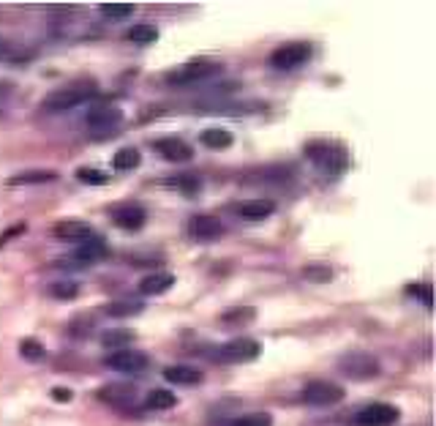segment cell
I'll return each mask as SVG.
<instances>
[{
  "mask_svg": "<svg viewBox=\"0 0 436 426\" xmlns=\"http://www.w3.org/2000/svg\"><path fill=\"white\" fill-rule=\"evenodd\" d=\"M305 156L327 178H338L349 167V154L338 142H311V145H305Z\"/></svg>",
  "mask_w": 436,
  "mask_h": 426,
  "instance_id": "1",
  "label": "cell"
},
{
  "mask_svg": "<svg viewBox=\"0 0 436 426\" xmlns=\"http://www.w3.org/2000/svg\"><path fill=\"white\" fill-rule=\"evenodd\" d=\"M95 91H98L95 79H90V77L74 79V82L57 88L55 93H49L47 101H44V107H47L49 113H66V110H74L79 104H85L88 98H93Z\"/></svg>",
  "mask_w": 436,
  "mask_h": 426,
  "instance_id": "2",
  "label": "cell"
},
{
  "mask_svg": "<svg viewBox=\"0 0 436 426\" xmlns=\"http://www.w3.org/2000/svg\"><path fill=\"white\" fill-rule=\"evenodd\" d=\"M88 134L95 137V139H107V137L117 134L123 129V110L120 107H112V104H98L88 113Z\"/></svg>",
  "mask_w": 436,
  "mask_h": 426,
  "instance_id": "3",
  "label": "cell"
},
{
  "mask_svg": "<svg viewBox=\"0 0 436 426\" xmlns=\"http://www.w3.org/2000/svg\"><path fill=\"white\" fill-rule=\"evenodd\" d=\"M221 71H224V66L216 63V60H189V63L167 71V82L170 85H189V82H202V79L216 77Z\"/></svg>",
  "mask_w": 436,
  "mask_h": 426,
  "instance_id": "4",
  "label": "cell"
},
{
  "mask_svg": "<svg viewBox=\"0 0 436 426\" xmlns=\"http://www.w3.org/2000/svg\"><path fill=\"white\" fill-rule=\"evenodd\" d=\"M308 60H311V44H305V41H289V44L278 47L270 55V66L278 69V71H292V69H300Z\"/></svg>",
  "mask_w": 436,
  "mask_h": 426,
  "instance_id": "5",
  "label": "cell"
},
{
  "mask_svg": "<svg viewBox=\"0 0 436 426\" xmlns=\"http://www.w3.org/2000/svg\"><path fill=\"white\" fill-rule=\"evenodd\" d=\"M343 396H346V391L338 383H327V380H311L300 391V399H303L305 405H317V407L338 405Z\"/></svg>",
  "mask_w": 436,
  "mask_h": 426,
  "instance_id": "6",
  "label": "cell"
},
{
  "mask_svg": "<svg viewBox=\"0 0 436 426\" xmlns=\"http://www.w3.org/2000/svg\"><path fill=\"white\" fill-rule=\"evenodd\" d=\"M104 257H107V246L98 238H93L88 243H79L69 257L57 260V268H90L95 263H101Z\"/></svg>",
  "mask_w": 436,
  "mask_h": 426,
  "instance_id": "7",
  "label": "cell"
},
{
  "mask_svg": "<svg viewBox=\"0 0 436 426\" xmlns=\"http://www.w3.org/2000/svg\"><path fill=\"white\" fill-rule=\"evenodd\" d=\"M259 352H262V347L254 339H232L216 350V358L224 364H248V361H257Z\"/></svg>",
  "mask_w": 436,
  "mask_h": 426,
  "instance_id": "8",
  "label": "cell"
},
{
  "mask_svg": "<svg viewBox=\"0 0 436 426\" xmlns=\"http://www.w3.org/2000/svg\"><path fill=\"white\" fill-rule=\"evenodd\" d=\"M399 418H401V410L396 405L374 402V405H365L355 415V426H393Z\"/></svg>",
  "mask_w": 436,
  "mask_h": 426,
  "instance_id": "9",
  "label": "cell"
},
{
  "mask_svg": "<svg viewBox=\"0 0 436 426\" xmlns=\"http://www.w3.org/2000/svg\"><path fill=\"white\" fill-rule=\"evenodd\" d=\"M341 372L346 377H355V380H368V377L379 374V361L368 352H355V355H346L341 361Z\"/></svg>",
  "mask_w": 436,
  "mask_h": 426,
  "instance_id": "10",
  "label": "cell"
},
{
  "mask_svg": "<svg viewBox=\"0 0 436 426\" xmlns=\"http://www.w3.org/2000/svg\"><path fill=\"white\" fill-rule=\"evenodd\" d=\"M224 233H227V227H224L216 216H205V213H199V216H191L189 219V235L194 238V241H199V243L218 241Z\"/></svg>",
  "mask_w": 436,
  "mask_h": 426,
  "instance_id": "11",
  "label": "cell"
},
{
  "mask_svg": "<svg viewBox=\"0 0 436 426\" xmlns=\"http://www.w3.org/2000/svg\"><path fill=\"white\" fill-rule=\"evenodd\" d=\"M148 355L139 352V350H114L112 355L107 358V367L114 372H123V374H139L148 369Z\"/></svg>",
  "mask_w": 436,
  "mask_h": 426,
  "instance_id": "12",
  "label": "cell"
},
{
  "mask_svg": "<svg viewBox=\"0 0 436 426\" xmlns=\"http://www.w3.org/2000/svg\"><path fill=\"white\" fill-rule=\"evenodd\" d=\"M153 148H155V154L164 156L172 164H186L194 159V148L189 142H183L180 137H161V139L153 142Z\"/></svg>",
  "mask_w": 436,
  "mask_h": 426,
  "instance_id": "13",
  "label": "cell"
},
{
  "mask_svg": "<svg viewBox=\"0 0 436 426\" xmlns=\"http://www.w3.org/2000/svg\"><path fill=\"white\" fill-rule=\"evenodd\" d=\"M52 235H55L57 241H71V243H88V241L95 238L93 227L85 224V221H76V219L57 221L55 227H52Z\"/></svg>",
  "mask_w": 436,
  "mask_h": 426,
  "instance_id": "14",
  "label": "cell"
},
{
  "mask_svg": "<svg viewBox=\"0 0 436 426\" xmlns=\"http://www.w3.org/2000/svg\"><path fill=\"white\" fill-rule=\"evenodd\" d=\"M112 221L120 230H126V233H136V230L145 227L148 213H145L142 205H120V208L112 211Z\"/></svg>",
  "mask_w": 436,
  "mask_h": 426,
  "instance_id": "15",
  "label": "cell"
},
{
  "mask_svg": "<svg viewBox=\"0 0 436 426\" xmlns=\"http://www.w3.org/2000/svg\"><path fill=\"white\" fill-rule=\"evenodd\" d=\"M292 175L295 173H292L289 167H262V170H254V173L243 175L240 183H251V186H265V183H270V186H281V183H286Z\"/></svg>",
  "mask_w": 436,
  "mask_h": 426,
  "instance_id": "16",
  "label": "cell"
},
{
  "mask_svg": "<svg viewBox=\"0 0 436 426\" xmlns=\"http://www.w3.org/2000/svg\"><path fill=\"white\" fill-rule=\"evenodd\" d=\"M276 205L270 200H243L235 205V213L246 221H265L267 216H273Z\"/></svg>",
  "mask_w": 436,
  "mask_h": 426,
  "instance_id": "17",
  "label": "cell"
},
{
  "mask_svg": "<svg viewBox=\"0 0 436 426\" xmlns=\"http://www.w3.org/2000/svg\"><path fill=\"white\" fill-rule=\"evenodd\" d=\"M175 284V276L167 271H158V273H148L142 282H139V295H161V292L172 290Z\"/></svg>",
  "mask_w": 436,
  "mask_h": 426,
  "instance_id": "18",
  "label": "cell"
},
{
  "mask_svg": "<svg viewBox=\"0 0 436 426\" xmlns=\"http://www.w3.org/2000/svg\"><path fill=\"white\" fill-rule=\"evenodd\" d=\"M164 380L177 383V386H199L205 380V374L194 367H167L164 369Z\"/></svg>",
  "mask_w": 436,
  "mask_h": 426,
  "instance_id": "19",
  "label": "cell"
},
{
  "mask_svg": "<svg viewBox=\"0 0 436 426\" xmlns=\"http://www.w3.org/2000/svg\"><path fill=\"white\" fill-rule=\"evenodd\" d=\"M101 311L110 314V317H134V314H142V311H145V304H142V301H134V298H123V301L104 304Z\"/></svg>",
  "mask_w": 436,
  "mask_h": 426,
  "instance_id": "20",
  "label": "cell"
},
{
  "mask_svg": "<svg viewBox=\"0 0 436 426\" xmlns=\"http://www.w3.org/2000/svg\"><path fill=\"white\" fill-rule=\"evenodd\" d=\"M202 145L205 148H210V151H227V148H232V142H235V137H232V132H227V129H205L202 132Z\"/></svg>",
  "mask_w": 436,
  "mask_h": 426,
  "instance_id": "21",
  "label": "cell"
},
{
  "mask_svg": "<svg viewBox=\"0 0 436 426\" xmlns=\"http://www.w3.org/2000/svg\"><path fill=\"white\" fill-rule=\"evenodd\" d=\"M49 180H57V173H52V170H28V173L8 178V186H38V183H49Z\"/></svg>",
  "mask_w": 436,
  "mask_h": 426,
  "instance_id": "22",
  "label": "cell"
},
{
  "mask_svg": "<svg viewBox=\"0 0 436 426\" xmlns=\"http://www.w3.org/2000/svg\"><path fill=\"white\" fill-rule=\"evenodd\" d=\"M257 320V309L254 306H237L221 314V326L227 328H237V326H251Z\"/></svg>",
  "mask_w": 436,
  "mask_h": 426,
  "instance_id": "23",
  "label": "cell"
},
{
  "mask_svg": "<svg viewBox=\"0 0 436 426\" xmlns=\"http://www.w3.org/2000/svg\"><path fill=\"white\" fill-rule=\"evenodd\" d=\"M170 183L177 189V192L186 194V197H196V194L202 192V178H199V175H194V173L177 175V178H172Z\"/></svg>",
  "mask_w": 436,
  "mask_h": 426,
  "instance_id": "24",
  "label": "cell"
},
{
  "mask_svg": "<svg viewBox=\"0 0 436 426\" xmlns=\"http://www.w3.org/2000/svg\"><path fill=\"white\" fill-rule=\"evenodd\" d=\"M139 161H142V154H139L136 148H120L112 159L114 170H120V173H126V170H136Z\"/></svg>",
  "mask_w": 436,
  "mask_h": 426,
  "instance_id": "25",
  "label": "cell"
},
{
  "mask_svg": "<svg viewBox=\"0 0 436 426\" xmlns=\"http://www.w3.org/2000/svg\"><path fill=\"white\" fill-rule=\"evenodd\" d=\"M126 39L131 41V44H139V47H148V44L158 41V30L153 25H134L131 30L126 33Z\"/></svg>",
  "mask_w": 436,
  "mask_h": 426,
  "instance_id": "26",
  "label": "cell"
},
{
  "mask_svg": "<svg viewBox=\"0 0 436 426\" xmlns=\"http://www.w3.org/2000/svg\"><path fill=\"white\" fill-rule=\"evenodd\" d=\"M145 405L151 407V410H172V407L177 405V399H175V393L167 391V388H155V391L148 393Z\"/></svg>",
  "mask_w": 436,
  "mask_h": 426,
  "instance_id": "27",
  "label": "cell"
},
{
  "mask_svg": "<svg viewBox=\"0 0 436 426\" xmlns=\"http://www.w3.org/2000/svg\"><path fill=\"white\" fill-rule=\"evenodd\" d=\"M134 333L129 328H114V330H107V333H101V345L104 347H112V350H123L126 345H131Z\"/></svg>",
  "mask_w": 436,
  "mask_h": 426,
  "instance_id": "28",
  "label": "cell"
},
{
  "mask_svg": "<svg viewBox=\"0 0 436 426\" xmlns=\"http://www.w3.org/2000/svg\"><path fill=\"white\" fill-rule=\"evenodd\" d=\"M19 355H22L25 361H41V358L47 355V350H44V345H41L38 339L28 336V339L19 342Z\"/></svg>",
  "mask_w": 436,
  "mask_h": 426,
  "instance_id": "29",
  "label": "cell"
},
{
  "mask_svg": "<svg viewBox=\"0 0 436 426\" xmlns=\"http://www.w3.org/2000/svg\"><path fill=\"white\" fill-rule=\"evenodd\" d=\"M224 426H273V415L270 413H248L240 418H232Z\"/></svg>",
  "mask_w": 436,
  "mask_h": 426,
  "instance_id": "30",
  "label": "cell"
},
{
  "mask_svg": "<svg viewBox=\"0 0 436 426\" xmlns=\"http://www.w3.org/2000/svg\"><path fill=\"white\" fill-rule=\"evenodd\" d=\"M76 292H79V284H76V282H69V279L55 282V284L49 287V295L57 298V301H74Z\"/></svg>",
  "mask_w": 436,
  "mask_h": 426,
  "instance_id": "31",
  "label": "cell"
},
{
  "mask_svg": "<svg viewBox=\"0 0 436 426\" xmlns=\"http://www.w3.org/2000/svg\"><path fill=\"white\" fill-rule=\"evenodd\" d=\"M101 14L110 20H126L134 14V3H101Z\"/></svg>",
  "mask_w": 436,
  "mask_h": 426,
  "instance_id": "32",
  "label": "cell"
},
{
  "mask_svg": "<svg viewBox=\"0 0 436 426\" xmlns=\"http://www.w3.org/2000/svg\"><path fill=\"white\" fill-rule=\"evenodd\" d=\"M76 180H82L88 186H101V183H107V173L93 170V167H79L76 170Z\"/></svg>",
  "mask_w": 436,
  "mask_h": 426,
  "instance_id": "33",
  "label": "cell"
},
{
  "mask_svg": "<svg viewBox=\"0 0 436 426\" xmlns=\"http://www.w3.org/2000/svg\"><path fill=\"white\" fill-rule=\"evenodd\" d=\"M303 276L308 279V282H322L324 284V282L333 279V271H330L327 265H308V268L303 271Z\"/></svg>",
  "mask_w": 436,
  "mask_h": 426,
  "instance_id": "34",
  "label": "cell"
},
{
  "mask_svg": "<svg viewBox=\"0 0 436 426\" xmlns=\"http://www.w3.org/2000/svg\"><path fill=\"white\" fill-rule=\"evenodd\" d=\"M406 292H409V295H415V298H420L428 309L434 306V290H431L428 284H412V287H406Z\"/></svg>",
  "mask_w": 436,
  "mask_h": 426,
  "instance_id": "35",
  "label": "cell"
},
{
  "mask_svg": "<svg viewBox=\"0 0 436 426\" xmlns=\"http://www.w3.org/2000/svg\"><path fill=\"white\" fill-rule=\"evenodd\" d=\"M52 396H55V399H60V402H69L74 393H71V391H66V388H55V393H52Z\"/></svg>",
  "mask_w": 436,
  "mask_h": 426,
  "instance_id": "36",
  "label": "cell"
}]
</instances>
